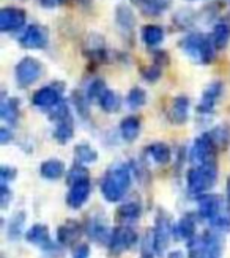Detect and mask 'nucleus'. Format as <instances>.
<instances>
[{
    "instance_id": "obj_52",
    "label": "nucleus",
    "mask_w": 230,
    "mask_h": 258,
    "mask_svg": "<svg viewBox=\"0 0 230 258\" xmlns=\"http://www.w3.org/2000/svg\"><path fill=\"white\" fill-rule=\"evenodd\" d=\"M227 202L230 203V178H228V183H227Z\"/></svg>"
},
{
    "instance_id": "obj_28",
    "label": "nucleus",
    "mask_w": 230,
    "mask_h": 258,
    "mask_svg": "<svg viewBox=\"0 0 230 258\" xmlns=\"http://www.w3.org/2000/svg\"><path fill=\"white\" fill-rule=\"evenodd\" d=\"M139 216H140V205L136 202L122 205L117 210V214H115L117 221L120 222H134L136 219H139Z\"/></svg>"
},
{
    "instance_id": "obj_3",
    "label": "nucleus",
    "mask_w": 230,
    "mask_h": 258,
    "mask_svg": "<svg viewBox=\"0 0 230 258\" xmlns=\"http://www.w3.org/2000/svg\"><path fill=\"white\" fill-rule=\"evenodd\" d=\"M218 178V167L216 162L197 165L194 169L188 170L186 181H188V189L193 194H203L207 192Z\"/></svg>"
},
{
    "instance_id": "obj_18",
    "label": "nucleus",
    "mask_w": 230,
    "mask_h": 258,
    "mask_svg": "<svg viewBox=\"0 0 230 258\" xmlns=\"http://www.w3.org/2000/svg\"><path fill=\"white\" fill-rule=\"evenodd\" d=\"M90 196V181H82L71 186L68 196H67V203L70 208L73 210H79L81 206L88 200Z\"/></svg>"
},
{
    "instance_id": "obj_16",
    "label": "nucleus",
    "mask_w": 230,
    "mask_h": 258,
    "mask_svg": "<svg viewBox=\"0 0 230 258\" xmlns=\"http://www.w3.org/2000/svg\"><path fill=\"white\" fill-rule=\"evenodd\" d=\"M131 4L137 7L144 16L156 18L170 8L172 0H131Z\"/></svg>"
},
{
    "instance_id": "obj_39",
    "label": "nucleus",
    "mask_w": 230,
    "mask_h": 258,
    "mask_svg": "<svg viewBox=\"0 0 230 258\" xmlns=\"http://www.w3.org/2000/svg\"><path fill=\"white\" fill-rule=\"evenodd\" d=\"M71 117V113H70V107L65 101H60L59 104L49 112V118L52 120V121H63V120H67Z\"/></svg>"
},
{
    "instance_id": "obj_32",
    "label": "nucleus",
    "mask_w": 230,
    "mask_h": 258,
    "mask_svg": "<svg viewBox=\"0 0 230 258\" xmlns=\"http://www.w3.org/2000/svg\"><path fill=\"white\" fill-rule=\"evenodd\" d=\"M196 19H197V16H196L194 11H191V10H180L178 13H175L174 24L180 30H189L191 27H194Z\"/></svg>"
},
{
    "instance_id": "obj_41",
    "label": "nucleus",
    "mask_w": 230,
    "mask_h": 258,
    "mask_svg": "<svg viewBox=\"0 0 230 258\" xmlns=\"http://www.w3.org/2000/svg\"><path fill=\"white\" fill-rule=\"evenodd\" d=\"M210 136L216 144V147H224L228 142V129H225L224 126H218V127H214L213 131H210Z\"/></svg>"
},
{
    "instance_id": "obj_49",
    "label": "nucleus",
    "mask_w": 230,
    "mask_h": 258,
    "mask_svg": "<svg viewBox=\"0 0 230 258\" xmlns=\"http://www.w3.org/2000/svg\"><path fill=\"white\" fill-rule=\"evenodd\" d=\"M167 258H183V253L180 250H174L167 255Z\"/></svg>"
},
{
    "instance_id": "obj_19",
    "label": "nucleus",
    "mask_w": 230,
    "mask_h": 258,
    "mask_svg": "<svg viewBox=\"0 0 230 258\" xmlns=\"http://www.w3.org/2000/svg\"><path fill=\"white\" fill-rule=\"evenodd\" d=\"M210 36H211V41H213L216 50L225 49L230 43V19L225 18L219 22H216Z\"/></svg>"
},
{
    "instance_id": "obj_34",
    "label": "nucleus",
    "mask_w": 230,
    "mask_h": 258,
    "mask_svg": "<svg viewBox=\"0 0 230 258\" xmlns=\"http://www.w3.org/2000/svg\"><path fill=\"white\" fill-rule=\"evenodd\" d=\"M211 225L221 230H228L230 228V203H222L219 213L211 219Z\"/></svg>"
},
{
    "instance_id": "obj_10",
    "label": "nucleus",
    "mask_w": 230,
    "mask_h": 258,
    "mask_svg": "<svg viewBox=\"0 0 230 258\" xmlns=\"http://www.w3.org/2000/svg\"><path fill=\"white\" fill-rule=\"evenodd\" d=\"M137 242V233L128 225H120L117 228H113L110 241H109V249L110 253L119 255L123 250L131 249L134 244Z\"/></svg>"
},
{
    "instance_id": "obj_5",
    "label": "nucleus",
    "mask_w": 230,
    "mask_h": 258,
    "mask_svg": "<svg viewBox=\"0 0 230 258\" xmlns=\"http://www.w3.org/2000/svg\"><path fill=\"white\" fill-rule=\"evenodd\" d=\"M15 76L21 88L30 87L43 76V63L33 57H24L16 64Z\"/></svg>"
},
{
    "instance_id": "obj_14",
    "label": "nucleus",
    "mask_w": 230,
    "mask_h": 258,
    "mask_svg": "<svg viewBox=\"0 0 230 258\" xmlns=\"http://www.w3.org/2000/svg\"><path fill=\"white\" fill-rule=\"evenodd\" d=\"M222 92H224V85L219 81H214L210 85H207V88L203 90V93H202L197 110L200 113H211L216 106V102L219 101Z\"/></svg>"
},
{
    "instance_id": "obj_17",
    "label": "nucleus",
    "mask_w": 230,
    "mask_h": 258,
    "mask_svg": "<svg viewBox=\"0 0 230 258\" xmlns=\"http://www.w3.org/2000/svg\"><path fill=\"white\" fill-rule=\"evenodd\" d=\"M25 238H27L29 242L35 244V246H38V247H43L46 250L55 249L52 241L49 239V230L43 224H35L33 227H30L27 233H25Z\"/></svg>"
},
{
    "instance_id": "obj_22",
    "label": "nucleus",
    "mask_w": 230,
    "mask_h": 258,
    "mask_svg": "<svg viewBox=\"0 0 230 258\" xmlns=\"http://www.w3.org/2000/svg\"><path fill=\"white\" fill-rule=\"evenodd\" d=\"M196 233V219L194 216H185L182 217L178 224L174 227V238L177 241H185V239H193Z\"/></svg>"
},
{
    "instance_id": "obj_43",
    "label": "nucleus",
    "mask_w": 230,
    "mask_h": 258,
    "mask_svg": "<svg viewBox=\"0 0 230 258\" xmlns=\"http://www.w3.org/2000/svg\"><path fill=\"white\" fill-rule=\"evenodd\" d=\"M169 61H170V57H169L167 52H165V50L158 49V50H155V52H153V63L158 64V67H161V68L167 67Z\"/></svg>"
},
{
    "instance_id": "obj_12",
    "label": "nucleus",
    "mask_w": 230,
    "mask_h": 258,
    "mask_svg": "<svg viewBox=\"0 0 230 258\" xmlns=\"http://www.w3.org/2000/svg\"><path fill=\"white\" fill-rule=\"evenodd\" d=\"M84 54L92 63H104L109 60V52L104 44V36H101L98 33H90L87 36L85 47H84Z\"/></svg>"
},
{
    "instance_id": "obj_42",
    "label": "nucleus",
    "mask_w": 230,
    "mask_h": 258,
    "mask_svg": "<svg viewBox=\"0 0 230 258\" xmlns=\"http://www.w3.org/2000/svg\"><path fill=\"white\" fill-rule=\"evenodd\" d=\"M73 101H74V106L78 107L79 113L85 117V115L88 113V101H90L87 98V95H84L81 92H74L73 93Z\"/></svg>"
},
{
    "instance_id": "obj_6",
    "label": "nucleus",
    "mask_w": 230,
    "mask_h": 258,
    "mask_svg": "<svg viewBox=\"0 0 230 258\" xmlns=\"http://www.w3.org/2000/svg\"><path fill=\"white\" fill-rule=\"evenodd\" d=\"M214 154H216V144L213 142L210 133L200 134L193 144L191 148V161L197 165L210 164L214 162Z\"/></svg>"
},
{
    "instance_id": "obj_4",
    "label": "nucleus",
    "mask_w": 230,
    "mask_h": 258,
    "mask_svg": "<svg viewBox=\"0 0 230 258\" xmlns=\"http://www.w3.org/2000/svg\"><path fill=\"white\" fill-rule=\"evenodd\" d=\"M188 253L189 258H219L221 239L213 233L193 238L188 242Z\"/></svg>"
},
{
    "instance_id": "obj_15",
    "label": "nucleus",
    "mask_w": 230,
    "mask_h": 258,
    "mask_svg": "<svg viewBox=\"0 0 230 258\" xmlns=\"http://www.w3.org/2000/svg\"><path fill=\"white\" fill-rule=\"evenodd\" d=\"M82 236V225L79 222L73 221H67L63 225L59 227V231H57V239L60 242V246H65V247H70V246H74L76 242H78Z\"/></svg>"
},
{
    "instance_id": "obj_27",
    "label": "nucleus",
    "mask_w": 230,
    "mask_h": 258,
    "mask_svg": "<svg viewBox=\"0 0 230 258\" xmlns=\"http://www.w3.org/2000/svg\"><path fill=\"white\" fill-rule=\"evenodd\" d=\"M41 176L46 179H59L63 172H65V165L59 159H47L40 167Z\"/></svg>"
},
{
    "instance_id": "obj_37",
    "label": "nucleus",
    "mask_w": 230,
    "mask_h": 258,
    "mask_svg": "<svg viewBox=\"0 0 230 258\" xmlns=\"http://www.w3.org/2000/svg\"><path fill=\"white\" fill-rule=\"evenodd\" d=\"M106 90H107V87H106V82L103 79H95L93 82H90V85H88L85 95L88 99H98L99 101V98L106 93Z\"/></svg>"
},
{
    "instance_id": "obj_24",
    "label": "nucleus",
    "mask_w": 230,
    "mask_h": 258,
    "mask_svg": "<svg viewBox=\"0 0 230 258\" xmlns=\"http://www.w3.org/2000/svg\"><path fill=\"white\" fill-rule=\"evenodd\" d=\"M0 117L8 123H16L19 118V99L7 98L4 95L2 102H0Z\"/></svg>"
},
{
    "instance_id": "obj_21",
    "label": "nucleus",
    "mask_w": 230,
    "mask_h": 258,
    "mask_svg": "<svg viewBox=\"0 0 230 258\" xmlns=\"http://www.w3.org/2000/svg\"><path fill=\"white\" fill-rule=\"evenodd\" d=\"M222 203L224 202L218 196H213V194L202 196L199 199V214H200V217L211 221V219L219 213Z\"/></svg>"
},
{
    "instance_id": "obj_23",
    "label": "nucleus",
    "mask_w": 230,
    "mask_h": 258,
    "mask_svg": "<svg viewBox=\"0 0 230 258\" xmlns=\"http://www.w3.org/2000/svg\"><path fill=\"white\" fill-rule=\"evenodd\" d=\"M140 38L147 47H156L164 41V29L161 25L156 24H148L145 27H142V32H140Z\"/></svg>"
},
{
    "instance_id": "obj_44",
    "label": "nucleus",
    "mask_w": 230,
    "mask_h": 258,
    "mask_svg": "<svg viewBox=\"0 0 230 258\" xmlns=\"http://www.w3.org/2000/svg\"><path fill=\"white\" fill-rule=\"evenodd\" d=\"M15 176H16V169H13V167H8V165L0 167V183L2 184H8V181L15 179Z\"/></svg>"
},
{
    "instance_id": "obj_7",
    "label": "nucleus",
    "mask_w": 230,
    "mask_h": 258,
    "mask_svg": "<svg viewBox=\"0 0 230 258\" xmlns=\"http://www.w3.org/2000/svg\"><path fill=\"white\" fill-rule=\"evenodd\" d=\"M62 90H65V85H62V84L46 85L40 90H36L32 96V104L43 110L46 109L52 110L62 101Z\"/></svg>"
},
{
    "instance_id": "obj_33",
    "label": "nucleus",
    "mask_w": 230,
    "mask_h": 258,
    "mask_svg": "<svg viewBox=\"0 0 230 258\" xmlns=\"http://www.w3.org/2000/svg\"><path fill=\"white\" fill-rule=\"evenodd\" d=\"M74 156L81 164H92L98 159V153L95 148H92L87 144H81L74 148Z\"/></svg>"
},
{
    "instance_id": "obj_54",
    "label": "nucleus",
    "mask_w": 230,
    "mask_h": 258,
    "mask_svg": "<svg viewBox=\"0 0 230 258\" xmlns=\"http://www.w3.org/2000/svg\"><path fill=\"white\" fill-rule=\"evenodd\" d=\"M228 2H230V0H228Z\"/></svg>"
},
{
    "instance_id": "obj_46",
    "label": "nucleus",
    "mask_w": 230,
    "mask_h": 258,
    "mask_svg": "<svg viewBox=\"0 0 230 258\" xmlns=\"http://www.w3.org/2000/svg\"><path fill=\"white\" fill-rule=\"evenodd\" d=\"M88 256H90V246L88 244H81L73 255V258H88Z\"/></svg>"
},
{
    "instance_id": "obj_13",
    "label": "nucleus",
    "mask_w": 230,
    "mask_h": 258,
    "mask_svg": "<svg viewBox=\"0 0 230 258\" xmlns=\"http://www.w3.org/2000/svg\"><path fill=\"white\" fill-rule=\"evenodd\" d=\"M115 24H117L119 30L125 38L133 40L136 30V15L130 5L126 4L117 5V8H115Z\"/></svg>"
},
{
    "instance_id": "obj_2",
    "label": "nucleus",
    "mask_w": 230,
    "mask_h": 258,
    "mask_svg": "<svg viewBox=\"0 0 230 258\" xmlns=\"http://www.w3.org/2000/svg\"><path fill=\"white\" fill-rule=\"evenodd\" d=\"M178 46H180L188 58H191L197 64H210L214 60L216 47L211 41V36L205 33H188L185 38H182Z\"/></svg>"
},
{
    "instance_id": "obj_8",
    "label": "nucleus",
    "mask_w": 230,
    "mask_h": 258,
    "mask_svg": "<svg viewBox=\"0 0 230 258\" xmlns=\"http://www.w3.org/2000/svg\"><path fill=\"white\" fill-rule=\"evenodd\" d=\"M172 235H174V228L170 225L169 217L164 213H159L156 217L155 230H153V249H155L156 255H159V256L164 255Z\"/></svg>"
},
{
    "instance_id": "obj_35",
    "label": "nucleus",
    "mask_w": 230,
    "mask_h": 258,
    "mask_svg": "<svg viewBox=\"0 0 230 258\" xmlns=\"http://www.w3.org/2000/svg\"><path fill=\"white\" fill-rule=\"evenodd\" d=\"M128 106H130L131 109H139L142 107L145 102H147V93L144 88L140 87H133L130 90V93H128Z\"/></svg>"
},
{
    "instance_id": "obj_26",
    "label": "nucleus",
    "mask_w": 230,
    "mask_h": 258,
    "mask_svg": "<svg viewBox=\"0 0 230 258\" xmlns=\"http://www.w3.org/2000/svg\"><path fill=\"white\" fill-rule=\"evenodd\" d=\"M139 131H140V120L137 117H126V118L122 120L120 133H122V137L126 142L136 140L137 136H139Z\"/></svg>"
},
{
    "instance_id": "obj_11",
    "label": "nucleus",
    "mask_w": 230,
    "mask_h": 258,
    "mask_svg": "<svg viewBox=\"0 0 230 258\" xmlns=\"http://www.w3.org/2000/svg\"><path fill=\"white\" fill-rule=\"evenodd\" d=\"M25 22H27V15L22 8L18 7H5L0 10V32L11 33L21 30Z\"/></svg>"
},
{
    "instance_id": "obj_53",
    "label": "nucleus",
    "mask_w": 230,
    "mask_h": 258,
    "mask_svg": "<svg viewBox=\"0 0 230 258\" xmlns=\"http://www.w3.org/2000/svg\"><path fill=\"white\" fill-rule=\"evenodd\" d=\"M188 2H194V0H188Z\"/></svg>"
},
{
    "instance_id": "obj_50",
    "label": "nucleus",
    "mask_w": 230,
    "mask_h": 258,
    "mask_svg": "<svg viewBox=\"0 0 230 258\" xmlns=\"http://www.w3.org/2000/svg\"><path fill=\"white\" fill-rule=\"evenodd\" d=\"M140 258H153L151 256V250H148V247H144L142 249V256Z\"/></svg>"
},
{
    "instance_id": "obj_38",
    "label": "nucleus",
    "mask_w": 230,
    "mask_h": 258,
    "mask_svg": "<svg viewBox=\"0 0 230 258\" xmlns=\"http://www.w3.org/2000/svg\"><path fill=\"white\" fill-rule=\"evenodd\" d=\"M25 221V214L24 213H18L15 217L11 219L10 227H8V236L11 239H18L22 233V225Z\"/></svg>"
},
{
    "instance_id": "obj_51",
    "label": "nucleus",
    "mask_w": 230,
    "mask_h": 258,
    "mask_svg": "<svg viewBox=\"0 0 230 258\" xmlns=\"http://www.w3.org/2000/svg\"><path fill=\"white\" fill-rule=\"evenodd\" d=\"M79 5H82V7H90L92 5V0H76Z\"/></svg>"
},
{
    "instance_id": "obj_36",
    "label": "nucleus",
    "mask_w": 230,
    "mask_h": 258,
    "mask_svg": "<svg viewBox=\"0 0 230 258\" xmlns=\"http://www.w3.org/2000/svg\"><path fill=\"white\" fill-rule=\"evenodd\" d=\"M67 181L70 186H74L82 181H90V173H88V170L84 165H73V169L67 176Z\"/></svg>"
},
{
    "instance_id": "obj_29",
    "label": "nucleus",
    "mask_w": 230,
    "mask_h": 258,
    "mask_svg": "<svg viewBox=\"0 0 230 258\" xmlns=\"http://www.w3.org/2000/svg\"><path fill=\"white\" fill-rule=\"evenodd\" d=\"M99 106L104 112L107 113H113V112H119L120 110V106H122V98L112 92V90H106V93L99 98Z\"/></svg>"
},
{
    "instance_id": "obj_30",
    "label": "nucleus",
    "mask_w": 230,
    "mask_h": 258,
    "mask_svg": "<svg viewBox=\"0 0 230 258\" xmlns=\"http://www.w3.org/2000/svg\"><path fill=\"white\" fill-rule=\"evenodd\" d=\"M87 235H90L92 239H95L98 242H104L109 246L112 231L109 233V230L104 224H101L99 221H93V222H90V227H87Z\"/></svg>"
},
{
    "instance_id": "obj_25",
    "label": "nucleus",
    "mask_w": 230,
    "mask_h": 258,
    "mask_svg": "<svg viewBox=\"0 0 230 258\" xmlns=\"http://www.w3.org/2000/svg\"><path fill=\"white\" fill-rule=\"evenodd\" d=\"M145 151L148 156L158 164H167L172 158V151H170L169 145L162 144V142H156V144L148 145Z\"/></svg>"
},
{
    "instance_id": "obj_1",
    "label": "nucleus",
    "mask_w": 230,
    "mask_h": 258,
    "mask_svg": "<svg viewBox=\"0 0 230 258\" xmlns=\"http://www.w3.org/2000/svg\"><path fill=\"white\" fill-rule=\"evenodd\" d=\"M130 186H131L130 165L117 164L106 172L103 181H101V194H103V197L107 202L115 203L123 199Z\"/></svg>"
},
{
    "instance_id": "obj_20",
    "label": "nucleus",
    "mask_w": 230,
    "mask_h": 258,
    "mask_svg": "<svg viewBox=\"0 0 230 258\" xmlns=\"http://www.w3.org/2000/svg\"><path fill=\"white\" fill-rule=\"evenodd\" d=\"M189 112V99L186 96H177L169 107L167 117L174 124H183L188 120Z\"/></svg>"
},
{
    "instance_id": "obj_47",
    "label": "nucleus",
    "mask_w": 230,
    "mask_h": 258,
    "mask_svg": "<svg viewBox=\"0 0 230 258\" xmlns=\"http://www.w3.org/2000/svg\"><path fill=\"white\" fill-rule=\"evenodd\" d=\"M38 2H40V5H41L43 8L50 10V8H55V7H59V5H62V4H65L67 0H38Z\"/></svg>"
},
{
    "instance_id": "obj_45",
    "label": "nucleus",
    "mask_w": 230,
    "mask_h": 258,
    "mask_svg": "<svg viewBox=\"0 0 230 258\" xmlns=\"http://www.w3.org/2000/svg\"><path fill=\"white\" fill-rule=\"evenodd\" d=\"M10 200H11V192H10L7 184H2V187H0V206L5 210L10 203Z\"/></svg>"
},
{
    "instance_id": "obj_40",
    "label": "nucleus",
    "mask_w": 230,
    "mask_h": 258,
    "mask_svg": "<svg viewBox=\"0 0 230 258\" xmlns=\"http://www.w3.org/2000/svg\"><path fill=\"white\" fill-rule=\"evenodd\" d=\"M140 73H142V77L147 82L153 84V82L159 81V77L162 74V68L158 67V64H155V63H151V64H148V67L142 68V71H140Z\"/></svg>"
},
{
    "instance_id": "obj_31",
    "label": "nucleus",
    "mask_w": 230,
    "mask_h": 258,
    "mask_svg": "<svg viewBox=\"0 0 230 258\" xmlns=\"http://www.w3.org/2000/svg\"><path fill=\"white\" fill-rule=\"evenodd\" d=\"M73 134H74V123H73V118L70 117L67 120L57 123V127L54 131V139L59 144H67L68 140H71Z\"/></svg>"
},
{
    "instance_id": "obj_9",
    "label": "nucleus",
    "mask_w": 230,
    "mask_h": 258,
    "mask_svg": "<svg viewBox=\"0 0 230 258\" xmlns=\"http://www.w3.org/2000/svg\"><path fill=\"white\" fill-rule=\"evenodd\" d=\"M18 41L24 49H44L49 43L47 29L40 24H30L18 38Z\"/></svg>"
},
{
    "instance_id": "obj_48",
    "label": "nucleus",
    "mask_w": 230,
    "mask_h": 258,
    "mask_svg": "<svg viewBox=\"0 0 230 258\" xmlns=\"http://www.w3.org/2000/svg\"><path fill=\"white\" fill-rule=\"evenodd\" d=\"M11 139H13V133H10L7 127H2V129H0V144H2V145H7Z\"/></svg>"
}]
</instances>
